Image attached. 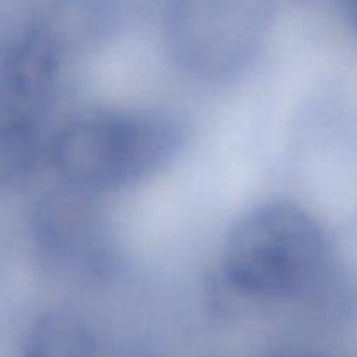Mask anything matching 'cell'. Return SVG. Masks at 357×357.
Wrapping results in <instances>:
<instances>
[{
  "mask_svg": "<svg viewBox=\"0 0 357 357\" xmlns=\"http://www.w3.org/2000/svg\"><path fill=\"white\" fill-rule=\"evenodd\" d=\"M38 250L52 264L94 271L103 260V227L91 192L66 185L38 201L31 218Z\"/></svg>",
  "mask_w": 357,
  "mask_h": 357,
  "instance_id": "5b68a950",
  "label": "cell"
},
{
  "mask_svg": "<svg viewBox=\"0 0 357 357\" xmlns=\"http://www.w3.org/2000/svg\"><path fill=\"white\" fill-rule=\"evenodd\" d=\"M220 275L230 293L243 300H316L330 295L333 282L330 241L319 222L300 206H258L227 236Z\"/></svg>",
  "mask_w": 357,
  "mask_h": 357,
  "instance_id": "6da1fadb",
  "label": "cell"
},
{
  "mask_svg": "<svg viewBox=\"0 0 357 357\" xmlns=\"http://www.w3.org/2000/svg\"><path fill=\"white\" fill-rule=\"evenodd\" d=\"M352 14H354V23L357 28V0H352Z\"/></svg>",
  "mask_w": 357,
  "mask_h": 357,
  "instance_id": "52a82bcc",
  "label": "cell"
},
{
  "mask_svg": "<svg viewBox=\"0 0 357 357\" xmlns=\"http://www.w3.org/2000/svg\"><path fill=\"white\" fill-rule=\"evenodd\" d=\"M96 340L89 324L72 310H51L28 330L23 357H94Z\"/></svg>",
  "mask_w": 357,
  "mask_h": 357,
  "instance_id": "8992f818",
  "label": "cell"
},
{
  "mask_svg": "<svg viewBox=\"0 0 357 357\" xmlns=\"http://www.w3.org/2000/svg\"><path fill=\"white\" fill-rule=\"evenodd\" d=\"M279 357H312L307 354H286V356H279Z\"/></svg>",
  "mask_w": 357,
  "mask_h": 357,
  "instance_id": "ba28073f",
  "label": "cell"
},
{
  "mask_svg": "<svg viewBox=\"0 0 357 357\" xmlns=\"http://www.w3.org/2000/svg\"><path fill=\"white\" fill-rule=\"evenodd\" d=\"M275 0H169L166 40L181 68L222 80L246 68L274 17Z\"/></svg>",
  "mask_w": 357,
  "mask_h": 357,
  "instance_id": "3957f363",
  "label": "cell"
},
{
  "mask_svg": "<svg viewBox=\"0 0 357 357\" xmlns=\"http://www.w3.org/2000/svg\"><path fill=\"white\" fill-rule=\"evenodd\" d=\"M58 72L51 35L28 28L3 47L0 59V176L23 183L37 166L42 121Z\"/></svg>",
  "mask_w": 357,
  "mask_h": 357,
  "instance_id": "277c9868",
  "label": "cell"
},
{
  "mask_svg": "<svg viewBox=\"0 0 357 357\" xmlns=\"http://www.w3.org/2000/svg\"><path fill=\"white\" fill-rule=\"evenodd\" d=\"M180 129L152 114L100 112L66 122L49 155L66 185L86 192L131 187L162 169L180 146Z\"/></svg>",
  "mask_w": 357,
  "mask_h": 357,
  "instance_id": "7a4b0ae2",
  "label": "cell"
}]
</instances>
